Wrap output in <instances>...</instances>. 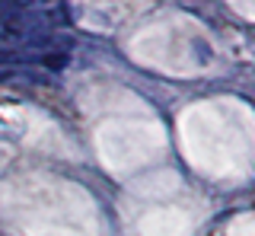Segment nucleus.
I'll return each mask as SVG.
<instances>
[{"mask_svg":"<svg viewBox=\"0 0 255 236\" xmlns=\"http://www.w3.org/2000/svg\"><path fill=\"white\" fill-rule=\"evenodd\" d=\"M22 10H26V3L22 0H0V26H13L16 19L22 16Z\"/></svg>","mask_w":255,"mask_h":236,"instance_id":"nucleus-1","label":"nucleus"}]
</instances>
